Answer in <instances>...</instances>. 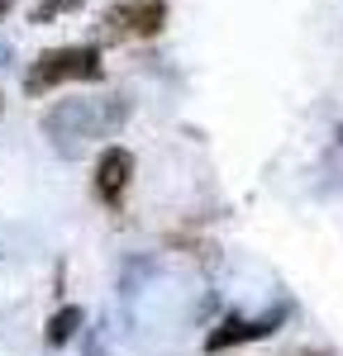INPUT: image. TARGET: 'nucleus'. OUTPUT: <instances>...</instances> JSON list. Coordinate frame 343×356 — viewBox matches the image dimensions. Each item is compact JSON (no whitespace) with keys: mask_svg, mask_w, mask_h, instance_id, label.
Here are the masks:
<instances>
[{"mask_svg":"<svg viewBox=\"0 0 343 356\" xmlns=\"http://www.w3.org/2000/svg\"><path fill=\"white\" fill-rule=\"evenodd\" d=\"M129 119V100L124 95H105V100H57L43 114V134L53 143L57 157H82L86 143L114 134Z\"/></svg>","mask_w":343,"mask_h":356,"instance_id":"obj_1","label":"nucleus"},{"mask_svg":"<svg viewBox=\"0 0 343 356\" xmlns=\"http://www.w3.org/2000/svg\"><path fill=\"white\" fill-rule=\"evenodd\" d=\"M105 76V62L96 43H72V48H48L33 67L24 72V95L38 100L62 81H100Z\"/></svg>","mask_w":343,"mask_h":356,"instance_id":"obj_2","label":"nucleus"},{"mask_svg":"<svg viewBox=\"0 0 343 356\" xmlns=\"http://www.w3.org/2000/svg\"><path fill=\"white\" fill-rule=\"evenodd\" d=\"M286 318H291V304H277L272 314H257V318H248V314H224L215 328L205 332V352L220 356V352H229V347H248V342H262V337H272V332L282 328Z\"/></svg>","mask_w":343,"mask_h":356,"instance_id":"obj_3","label":"nucleus"},{"mask_svg":"<svg viewBox=\"0 0 343 356\" xmlns=\"http://www.w3.org/2000/svg\"><path fill=\"white\" fill-rule=\"evenodd\" d=\"M100 24L114 38H158L167 29V0H114Z\"/></svg>","mask_w":343,"mask_h":356,"instance_id":"obj_4","label":"nucleus"},{"mask_svg":"<svg viewBox=\"0 0 343 356\" xmlns=\"http://www.w3.org/2000/svg\"><path fill=\"white\" fill-rule=\"evenodd\" d=\"M134 152L129 147H119V143H110L100 157H96V200L105 204V209H119L124 204V195H129V186H134Z\"/></svg>","mask_w":343,"mask_h":356,"instance_id":"obj_5","label":"nucleus"},{"mask_svg":"<svg viewBox=\"0 0 343 356\" xmlns=\"http://www.w3.org/2000/svg\"><path fill=\"white\" fill-rule=\"evenodd\" d=\"M86 328V314H82V304H62L53 318L43 323V337H48V347H67L77 332Z\"/></svg>","mask_w":343,"mask_h":356,"instance_id":"obj_6","label":"nucleus"},{"mask_svg":"<svg viewBox=\"0 0 343 356\" xmlns=\"http://www.w3.org/2000/svg\"><path fill=\"white\" fill-rule=\"evenodd\" d=\"M86 0H38L33 10H29V24H53L57 15H72V10H82Z\"/></svg>","mask_w":343,"mask_h":356,"instance_id":"obj_7","label":"nucleus"},{"mask_svg":"<svg viewBox=\"0 0 343 356\" xmlns=\"http://www.w3.org/2000/svg\"><path fill=\"white\" fill-rule=\"evenodd\" d=\"M82 342H86V356H110V352H105V342H100V328H86Z\"/></svg>","mask_w":343,"mask_h":356,"instance_id":"obj_8","label":"nucleus"},{"mask_svg":"<svg viewBox=\"0 0 343 356\" xmlns=\"http://www.w3.org/2000/svg\"><path fill=\"white\" fill-rule=\"evenodd\" d=\"M286 356H324V352H314V347H296V352H286Z\"/></svg>","mask_w":343,"mask_h":356,"instance_id":"obj_9","label":"nucleus"},{"mask_svg":"<svg viewBox=\"0 0 343 356\" xmlns=\"http://www.w3.org/2000/svg\"><path fill=\"white\" fill-rule=\"evenodd\" d=\"M10 5H15V0H0V19H5V15H10Z\"/></svg>","mask_w":343,"mask_h":356,"instance_id":"obj_10","label":"nucleus"},{"mask_svg":"<svg viewBox=\"0 0 343 356\" xmlns=\"http://www.w3.org/2000/svg\"><path fill=\"white\" fill-rule=\"evenodd\" d=\"M0 110H5V100H0Z\"/></svg>","mask_w":343,"mask_h":356,"instance_id":"obj_11","label":"nucleus"}]
</instances>
